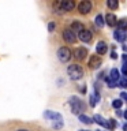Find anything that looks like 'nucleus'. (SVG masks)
I'll return each mask as SVG.
<instances>
[{
  "mask_svg": "<svg viewBox=\"0 0 127 131\" xmlns=\"http://www.w3.org/2000/svg\"><path fill=\"white\" fill-rule=\"evenodd\" d=\"M81 131H86V130H81Z\"/></svg>",
  "mask_w": 127,
  "mask_h": 131,
  "instance_id": "473e14b6",
  "label": "nucleus"
},
{
  "mask_svg": "<svg viewBox=\"0 0 127 131\" xmlns=\"http://www.w3.org/2000/svg\"><path fill=\"white\" fill-rule=\"evenodd\" d=\"M79 120L83 123V124H92L93 120L90 119L89 116H86V115H79Z\"/></svg>",
  "mask_w": 127,
  "mask_h": 131,
  "instance_id": "f3484780",
  "label": "nucleus"
},
{
  "mask_svg": "<svg viewBox=\"0 0 127 131\" xmlns=\"http://www.w3.org/2000/svg\"><path fill=\"white\" fill-rule=\"evenodd\" d=\"M118 25H119V30H124L126 31V29H127V22L124 19H122L120 22H118Z\"/></svg>",
  "mask_w": 127,
  "mask_h": 131,
  "instance_id": "aec40b11",
  "label": "nucleus"
},
{
  "mask_svg": "<svg viewBox=\"0 0 127 131\" xmlns=\"http://www.w3.org/2000/svg\"><path fill=\"white\" fill-rule=\"evenodd\" d=\"M44 116L47 119H51V120H55V123L57 122H61V115L57 113V112H51V111H47L44 113Z\"/></svg>",
  "mask_w": 127,
  "mask_h": 131,
  "instance_id": "1a4fd4ad",
  "label": "nucleus"
},
{
  "mask_svg": "<svg viewBox=\"0 0 127 131\" xmlns=\"http://www.w3.org/2000/svg\"><path fill=\"white\" fill-rule=\"evenodd\" d=\"M113 37H115L118 41H124V38H126V31H124V30H116V31H115V34H113Z\"/></svg>",
  "mask_w": 127,
  "mask_h": 131,
  "instance_id": "4468645a",
  "label": "nucleus"
},
{
  "mask_svg": "<svg viewBox=\"0 0 127 131\" xmlns=\"http://www.w3.org/2000/svg\"><path fill=\"white\" fill-rule=\"evenodd\" d=\"M74 7H75V2H72V0H64L60 3V10L66 12L74 10Z\"/></svg>",
  "mask_w": 127,
  "mask_h": 131,
  "instance_id": "0eeeda50",
  "label": "nucleus"
},
{
  "mask_svg": "<svg viewBox=\"0 0 127 131\" xmlns=\"http://www.w3.org/2000/svg\"><path fill=\"white\" fill-rule=\"evenodd\" d=\"M18 131H27V130H18Z\"/></svg>",
  "mask_w": 127,
  "mask_h": 131,
  "instance_id": "2f4dec72",
  "label": "nucleus"
},
{
  "mask_svg": "<svg viewBox=\"0 0 127 131\" xmlns=\"http://www.w3.org/2000/svg\"><path fill=\"white\" fill-rule=\"evenodd\" d=\"M74 56H75L77 60H85V57L88 56V49L83 48V47L77 48L75 52H74Z\"/></svg>",
  "mask_w": 127,
  "mask_h": 131,
  "instance_id": "423d86ee",
  "label": "nucleus"
},
{
  "mask_svg": "<svg viewBox=\"0 0 127 131\" xmlns=\"http://www.w3.org/2000/svg\"><path fill=\"white\" fill-rule=\"evenodd\" d=\"M96 26L97 27H102V26H104V18H102V15H97L96 16Z\"/></svg>",
  "mask_w": 127,
  "mask_h": 131,
  "instance_id": "a211bd4d",
  "label": "nucleus"
},
{
  "mask_svg": "<svg viewBox=\"0 0 127 131\" xmlns=\"http://www.w3.org/2000/svg\"><path fill=\"white\" fill-rule=\"evenodd\" d=\"M93 120L97 123V124H100V126H105V120H104V117L100 116V115H94V117H93Z\"/></svg>",
  "mask_w": 127,
  "mask_h": 131,
  "instance_id": "dca6fc26",
  "label": "nucleus"
},
{
  "mask_svg": "<svg viewBox=\"0 0 127 131\" xmlns=\"http://www.w3.org/2000/svg\"><path fill=\"white\" fill-rule=\"evenodd\" d=\"M105 23L108 25V26L112 27V26H115V25L118 23V18L113 14H108V15H107V18H105Z\"/></svg>",
  "mask_w": 127,
  "mask_h": 131,
  "instance_id": "ddd939ff",
  "label": "nucleus"
},
{
  "mask_svg": "<svg viewBox=\"0 0 127 131\" xmlns=\"http://www.w3.org/2000/svg\"><path fill=\"white\" fill-rule=\"evenodd\" d=\"M120 97H122V98H124V100L127 101V93H122V94H120Z\"/></svg>",
  "mask_w": 127,
  "mask_h": 131,
  "instance_id": "cd10ccee",
  "label": "nucleus"
},
{
  "mask_svg": "<svg viewBox=\"0 0 127 131\" xmlns=\"http://www.w3.org/2000/svg\"><path fill=\"white\" fill-rule=\"evenodd\" d=\"M78 37H79V40L81 41H83V42H89L90 40H92V31H89V30H82L79 34H78Z\"/></svg>",
  "mask_w": 127,
  "mask_h": 131,
  "instance_id": "9d476101",
  "label": "nucleus"
},
{
  "mask_svg": "<svg viewBox=\"0 0 127 131\" xmlns=\"http://www.w3.org/2000/svg\"><path fill=\"white\" fill-rule=\"evenodd\" d=\"M111 57H112V59H116V57H118L116 52H112V53H111Z\"/></svg>",
  "mask_w": 127,
  "mask_h": 131,
  "instance_id": "c85d7f7f",
  "label": "nucleus"
},
{
  "mask_svg": "<svg viewBox=\"0 0 127 131\" xmlns=\"http://www.w3.org/2000/svg\"><path fill=\"white\" fill-rule=\"evenodd\" d=\"M71 30H72L74 34H75V33L79 34L82 30H85V27H83V25H82L79 20H75V22H72V25H71Z\"/></svg>",
  "mask_w": 127,
  "mask_h": 131,
  "instance_id": "9b49d317",
  "label": "nucleus"
},
{
  "mask_svg": "<svg viewBox=\"0 0 127 131\" xmlns=\"http://www.w3.org/2000/svg\"><path fill=\"white\" fill-rule=\"evenodd\" d=\"M89 66H90V68H98L101 66V59H100V56H97V55H93V56H90V59H89Z\"/></svg>",
  "mask_w": 127,
  "mask_h": 131,
  "instance_id": "6e6552de",
  "label": "nucleus"
},
{
  "mask_svg": "<svg viewBox=\"0 0 127 131\" xmlns=\"http://www.w3.org/2000/svg\"><path fill=\"white\" fill-rule=\"evenodd\" d=\"M57 57L61 63H67V61L71 59V51L67 47H61L59 51H57Z\"/></svg>",
  "mask_w": 127,
  "mask_h": 131,
  "instance_id": "f03ea898",
  "label": "nucleus"
},
{
  "mask_svg": "<svg viewBox=\"0 0 127 131\" xmlns=\"http://www.w3.org/2000/svg\"><path fill=\"white\" fill-rule=\"evenodd\" d=\"M123 128H124V131H127V124H124V126H123Z\"/></svg>",
  "mask_w": 127,
  "mask_h": 131,
  "instance_id": "c756f323",
  "label": "nucleus"
},
{
  "mask_svg": "<svg viewBox=\"0 0 127 131\" xmlns=\"http://www.w3.org/2000/svg\"><path fill=\"white\" fill-rule=\"evenodd\" d=\"M122 59H123V63H124L123 66H127V55H123V56H122Z\"/></svg>",
  "mask_w": 127,
  "mask_h": 131,
  "instance_id": "bb28decb",
  "label": "nucleus"
},
{
  "mask_svg": "<svg viewBox=\"0 0 127 131\" xmlns=\"http://www.w3.org/2000/svg\"><path fill=\"white\" fill-rule=\"evenodd\" d=\"M122 105H123V101L122 100H115L112 102V106H113V108H116V109H120Z\"/></svg>",
  "mask_w": 127,
  "mask_h": 131,
  "instance_id": "4be33fe9",
  "label": "nucleus"
},
{
  "mask_svg": "<svg viewBox=\"0 0 127 131\" xmlns=\"http://www.w3.org/2000/svg\"><path fill=\"white\" fill-rule=\"evenodd\" d=\"M55 27H56L55 22H49V25H48V30L49 31H53V30H55Z\"/></svg>",
  "mask_w": 127,
  "mask_h": 131,
  "instance_id": "393cba45",
  "label": "nucleus"
},
{
  "mask_svg": "<svg viewBox=\"0 0 127 131\" xmlns=\"http://www.w3.org/2000/svg\"><path fill=\"white\" fill-rule=\"evenodd\" d=\"M105 126L108 127V128L113 130V128H115V126H116V123H115V120H109V122H107V123H105Z\"/></svg>",
  "mask_w": 127,
  "mask_h": 131,
  "instance_id": "5701e85b",
  "label": "nucleus"
},
{
  "mask_svg": "<svg viewBox=\"0 0 127 131\" xmlns=\"http://www.w3.org/2000/svg\"><path fill=\"white\" fill-rule=\"evenodd\" d=\"M109 79L118 83V81H119V71H118L116 68H112V71H111V75H109Z\"/></svg>",
  "mask_w": 127,
  "mask_h": 131,
  "instance_id": "2eb2a0df",
  "label": "nucleus"
},
{
  "mask_svg": "<svg viewBox=\"0 0 127 131\" xmlns=\"http://www.w3.org/2000/svg\"><path fill=\"white\" fill-rule=\"evenodd\" d=\"M122 72L124 74L126 78H127V66H123V67H122Z\"/></svg>",
  "mask_w": 127,
  "mask_h": 131,
  "instance_id": "a878e982",
  "label": "nucleus"
},
{
  "mask_svg": "<svg viewBox=\"0 0 127 131\" xmlns=\"http://www.w3.org/2000/svg\"><path fill=\"white\" fill-rule=\"evenodd\" d=\"M107 4H108V7L112 8V10H116V8H118V2H116V0H108V3H107Z\"/></svg>",
  "mask_w": 127,
  "mask_h": 131,
  "instance_id": "6ab92c4d",
  "label": "nucleus"
},
{
  "mask_svg": "<svg viewBox=\"0 0 127 131\" xmlns=\"http://www.w3.org/2000/svg\"><path fill=\"white\" fill-rule=\"evenodd\" d=\"M105 81H107V83H108L109 88H116V85H118V83H116V82H113V81H111V79H109V77L107 78Z\"/></svg>",
  "mask_w": 127,
  "mask_h": 131,
  "instance_id": "b1692460",
  "label": "nucleus"
},
{
  "mask_svg": "<svg viewBox=\"0 0 127 131\" xmlns=\"http://www.w3.org/2000/svg\"><path fill=\"white\" fill-rule=\"evenodd\" d=\"M70 104L72 106V113H79L82 109H83V104L81 102V100H78V98L72 97L71 100H70Z\"/></svg>",
  "mask_w": 127,
  "mask_h": 131,
  "instance_id": "20e7f679",
  "label": "nucleus"
},
{
  "mask_svg": "<svg viewBox=\"0 0 127 131\" xmlns=\"http://www.w3.org/2000/svg\"><path fill=\"white\" fill-rule=\"evenodd\" d=\"M90 10H92V3L88 2V0H83V2H81L79 4H78V11H79L82 15L89 14Z\"/></svg>",
  "mask_w": 127,
  "mask_h": 131,
  "instance_id": "7ed1b4c3",
  "label": "nucleus"
},
{
  "mask_svg": "<svg viewBox=\"0 0 127 131\" xmlns=\"http://www.w3.org/2000/svg\"><path fill=\"white\" fill-rule=\"evenodd\" d=\"M118 85L120 86V88H127V78H120V79L118 81Z\"/></svg>",
  "mask_w": 127,
  "mask_h": 131,
  "instance_id": "412c9836",
  "label": "nucleus"
},
{
  "mask_svg": "<svg viewBox=\"0 0 127 131\" xmlns=\"http://www.w3.org/2000/svg\"><path fill=\"white\" fill-rule=\"evenodd\" d=\"M124 117L127 119V111H126V112H124Z\"/></svg>",
  "mask_w": 127,
  "mask_h": 131,
  "instance_id": "7c9ffc66",
  "label": "nucleus"
},
{
  "mask_svg": "<svg viewBox=\"0 0 127 131\" xmlns=\"http://www.w3.org/2000/svg\"><path fill=\"white\" fill-rule=\"evenodd\" d=\"M68 72V77L71 78V79L77 81V79H81L82 77H83V70H82L81 66H77V64H71L67 70Z\"/></svg>",
  "mask_w": 127,
  "mask_h": 131,
  "instance_id": "f257e3e1",
  "label": "nucleus"
},
{
  "mask_svg": "<svg viewBox=\"0 0 127 131\" xmlns=\"http://www.w3.org/2000/svg\"><path fill=\"white\" fill-rule=\"evenodd\" d=\"M63 38L66 40V42H68V44H72V42H75V40H77V36L72 33L71 29H66V30L63 31Z\"/></svg>",
  "mask_w": 127,
  "mask_h": 131,
  "instance_id": "39448f33",
  "label": "nucleus"
},
{
  "mask_svg": "<svg viewBox=\"0 0 127 131\" xmlns=\"http://www.w3.org/2000/svg\"><path fill=\"white\" fill-rule=\"evenodd\" d=\"M96 51L98 55H105L107 51H108V47H107V44L104 42V41H100V42L97 44V47H96Z\"/></svg>",
  "mask_w": 127,
  "mask_h": 131,
  "instance_id": "f8f14e48",
  "label": "nucleus"
}]
</instances>
